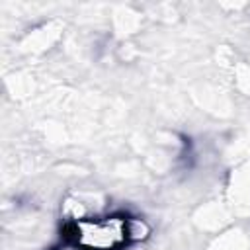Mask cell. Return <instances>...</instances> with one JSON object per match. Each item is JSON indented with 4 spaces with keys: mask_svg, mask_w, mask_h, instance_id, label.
Masks as SVG:
<instances>
[{
    "mask_svg": "<svg viewBox=\"0 0 250 250\" xmlns=\"http://www.w3.org/2000/svg\"><path fill=\"white\" fill-rule=\"evenodd\" d=\"M141 219L123 213L86 215L70 219L62 229V238L74 250H123L129 242L139 240Z\"/></svg>",
    "mask_w": 250,
    "mask_h": 250,
    "instance_id": "6da1fadb",
    "label": "cell"
}]
</instances>
